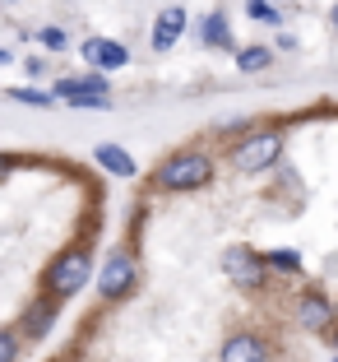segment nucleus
Wrapping results in <instances>:
<instances>
[{
    "instance_id": "12",
    "label": "nucleus",
    "mask_w": 338,
    "mask_h": 362,
    "mask_svg": "<svg viewBox=\"0 0 338 362\" xmlns=\"http://www.w3.org/2000/svg\"><path fill=\"white\" fill-rule=\"evenodd\" d=\"M200 37H204V47H222V52H232V23H227V14L213 10L209 19H204Z\"/></svg>"
},
{
    "instance_id": "7",
    "label": "nucleus",
    "mask_w": 338,
    "mask_h": 362,
    "mask_svg": "<svg viewBox=\"0 0 338 362\" xmlns=\"http://www.w3.org/2000/svg\"><path fill=\"white\" fill-rule=\"evenodd\" d=\"M84 61L107 75V70H121V65L130 61V52L116 42V37H88V42H84Z\"/></svg>"
},
{
    "instance_id": "3",
    "label": "nucleus",
    "mask_w": 338,
    "mask_h": 362,
    "mask_svg": "<svg viewBox=\"0 0 338 362\" xmlns=\"http://www.w3.org/2000/svg\"><path fill=\"white\" fill-rule=\"evenodd\" d=\"M56 98H65L70 107H102V112L111 107L102 70H97V75H61L56 79Z\"/></svg>"
},
{
    "instance_id": "19",
    "label": "nucleus",
    "mask_w": 338,
    "mask_h": 362,
    "mask_svg": "<svg viewBox=\"0 0 338 362\" xmlns=\"http://www.w3.org/2000/svg\"><path fill=\"white\" fill-rule=\"evenodd\" d=\"M14 358H19V339L10 330H0V362H14Z\"/></svg>"
},
{
    "instance_id": "17",
    "label": "nucleus",
    "mask_w": 338,
    "mask_h": 362,
    "mask_svg": "<svg viewBox=\"0 0 338 362\" xmlns=\"http://www.w3.org/2000/svg\"><path fill=\"white\" fill-rule=\"evenodd\" d=\"M37 42L52 47V52H65V47H70V33H65V28H42V33H37Z\"/></svg>"
},
{
    "instance_id": "4",
    "label": "nucleus",
    "mask_w": 338,
    "mask_h": 362,
    "mask_svg": "<svg viewBox=\"0 0 338 362\" xmlns=\"http://www.w3.org/2000/svg\"><path fill=\"white\" fill-rule=\"evenodd\" d=\"M278 149H283V139H278L274 130H260V135L241 139V144L232 149V168L236 172H265L269 163L278 158Z\"/></svg>"
},
{
    "instance_id": "22",
    "label": "nucleus",
    "mask_w": 338,
    "mask_h": 362,
    "mask_svg": "<svg viewBox=\"0 0 338 362\" xmlns=\"http://www.w3.org/2000/svg\"><path fill=\"white\" fill-rule=\"evenodd\" d=\"M329 19H334V33H338V5H334V14H329Z\"/></svg>"
},
{
    "instance_id": "23",
    "label": "nucleus",
    "mask_w": 338,
    "mask_h": 362,
    "mask_svg": "<svg viewBox=\"0 0 338 362\" xmlns=\"http://www.w3.org/2000/svg\"><path fill=\"white\" fill-rule=\"evenodd\" d=\"M5 5H10V0H5Z\"/></svg>"
},
{
    "instance_id": "9",
    "label": "nucleus",
    "mask_w": 338,
    "mask_h": 362,
    "mask_svg": "<svg viewBox=\"0 0 338 362\" xmlns=\"http://www.w3.org/2000/svg\"><path fill=\"white\" fill-rule=\"evenodd\" d=\"M218 358L222 362H269V349H265V339H255V334H232V339L222 344Z\"/></svg>"
},
{
    "instance_id": "21",
    "label": "nucleus",
    "mask_w": 338,
    "mask_h": 362,
    "mask_svg": "<svg viewBox=\"0 0 338 362\" xmlns=\"http://www.w3.org/2000/svg\"><path fill=\"white\" fill-rule=\"evenodd\" d=\"M0 65H10V52H5V47H0Z\"/></svg>"
},
{
    "instance_id": "15",
    "label": "nucleus",
    "mask_w": 338,
    "mask_h": 362,
    "mask_svg": "<svg viewBox=\"0 0 338 362\" xmlns=\"http://www.w3.org/2000/svg\"><path fill=\"white\" fill-rule=\"evenodd\" d=\"M10 98H14V103H23V107H52L56 103V93H42V88H32V84L10 88Z\"/></svg>"
},
{
    "instance_id": "2",
    "label": "nucleus",
    "mask_w": 338,
    "mask_h": 362,
    "mask_svg": "<svg viewBox=\"0 0 338 362\" xmlns=\"http://www.w3.org/2000/svg\"><path fill=\"white\" fill-rule=\"evenodd\" d=\"M209 181H213V158H204V153H195V149L171 153V158L158 168L162 191H200V186H209Z\"/></svg>"
},
{
    "instance_id": "6",
    "label": "nucleus",
    "mask_w": 338,
    "mask_h": 362,
    "mask_svg": "<svg viewBox=\"0 0 338 362\" xmlns=\"http://www.w3.org/2000/svg\"><path fill=\"white\" fill-rule=\"evenodd\" d=\"M222 274L232 279L236 288H260L265 284V260L255 256L251 246H227L222 251Z\"/></svg>"
},
{
    "instance_id": "14",
    "label": "nucleus",
    "mask_w": 338,
    "mask_h": 362,
    "mask_svg": "<svg viewBox=\"0 0 338 362\" xmlns=\"http://www.w3.org/2000/svg\"><path fill=\"white\" fill-rule=\"evenodd\" d=\"M269 61H274L269 47H241V52H236V70H241V75H260V70H269Z\"/></svg>"
},
{
    "instance_id": "13",
    "label": "nucleus",
    "mask_w": 338,
    "mask_h": 362,
    "mask_svg": "<svg viewBox=\"0 0 338 362\" xmlns=\"http://www.w3.org/2000/svg\"><path fill=\"white\" fill-rule=\"evenodd\" d=\"M52 320H56V298L32 302V307H28V316H23V330H28V339H42V334L52 330Z\"/></svg>"
},
{
    "instance_id": "24",
    "label": "nucleus",
    "mask_w": 338,
    "mask_h": 362,
    "mask_svg": "<svg viewBox=\"0 0 338 362\" xmlns=\"http://www.w3.org/2000/svg\"><path fill=\"white\" fill-rule=\"evenodd\" d=\"M334 362H338V358H334Z\"/></svg>"
},
{
    "instance_id": "1",
    "label": "nucleus",
    "mask_w": 338,
    "mask_h": 362,
    "mask_svg": "<svg viewBox=\"0 0 338 362\" xmlns=\"http://www.w3.org/2000/svg\"><path fill=\"white\" fill-rule=\"evenodd\" d=\"M42 284H47V293H52V298H74L84 284H93V256H88L84 246L61 251V256L47 265Z\"/></svg>"
},
{
    "instance_id": "5",
    "label": "nucleus",
    "mask_w": 338,
    "mask_h": 362,
    "mask_svg": "<svg viewBox=\"0 0 338 362\" xmlns=\"http://www.w3.org/2000/svg\"><path fill=\"white\" fill-rule=\"evenodd\" d=\"M135 279H139L135 260H130L126 251H111V256L102 260V279H97V293H102L107 302H116V298H126L130 288H135Z\"/></svg>"
},
{
    "instance_id": "8",
    "label": "nucleus",
    "mask_w": 338,
    "mask_h": 362,
    "mask_svg": "<svg viewBox=\"0 0 338 362\" xmlns=\"http://www.w3.org/2000/svg\"><path fill=\"white\" fill-rule=\"evenodd\" d=\"M181 33H186V10H181V5H167V10L158 14V23H153V52H171Z\"/></svg>"
},
{
    "instance_id": "16",
    "label": "nucleus",
    "mask_w": 338,
    "mask_h": 362,
    "mask_svg": "<svg viewBox=\"0 0 338 362\" xmlns=\"http://www.w3.org/2000/svg\"><path fill=\"white\" fill-rule=\"evenodd\" d=\"M246 14H251V19H260V23H283V14H278L274 0H246Z\"/></svg>"
},
{
    "instance_id": "11",
    "label": "nucleus",
    "mask_w": 338,
    "mask_h": 362,
    "mask_svg": "<svg viewBox=\"0 0 338 362\" xmlns=\"http://www.w3.org/2000/svg\"><path fill=\"white\" fill-rule=\"evenodd\" d=\"M296 316H301V325H306V330H325L329 320H334V307H329L320 293H306V298L296 302Z\"/></svg>"
},
{
    "instance_id": "10",
    "label": "nucleus",
    "mask_w": 338,
    "mask_h": 362,
    "mask_svg": "<svg viewBox=\"0 0 338 362\" xmlns=\"http://www.w3.org/2000/svg\"><path fill=\"white\" fill-rule=\"evenodd\" d=\"M93 163L102 172H111V177H135V172H139L135 158H130L121 144H97V149H93Z\"/></svg>"
},
{
    "instance_id": "20",
    "label": "nucleus",
    "mask_w": 338,
    "mask_h": 362,
    "mask_svg": "<svg viewBox=\"0 0 338 362\" xmlns=\"http://www.w3.org/2000/svg\"><path fill=\"white\" fill-rule=\"evenodd\" d=\"M10 172H14V158H5V153H0V181L10 177Z\"/></svg>"
},
{
    "instance_id": "18",
    "label": "nucleus",
    "mask_w": 338,
    "mask_h": 362,
    "mask_svg": "<svg viewBox=\"0 0 338 362\" xmlns=\"http://www.w3.org/2000/svg\"><path fill=\"white\" fill-rule=\"evenodd\" d=\"M269 265H274V269H287V274H296V269H301V256H296V251H269Z\"/></svg>"
}]
</instances>
